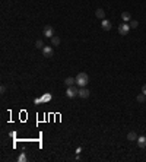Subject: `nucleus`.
<instances>
[{
	"label": "nucleus",
	"mask_w": 146,
	"mask_h": 162,
	"mask_svg": "<svg viewBox=\"0 0 146 162\" xmlns=\"http://www.w3.org/2000/svg\"><path fill=\"white\" fill-rule=\"evenodd\" d=\"M88 83H89V76H88L85 72H82V73H79V75L76 76V85H78L79 88H85Z\"/></svg>",
	"instance_id": "obj_1"
},
{
	"label": "nucleus",
	"mask_w": 146,
	"mask_h": 162,
	"mask_svg": "<svg viewBox=\"0 0 146 162\" xmlns=\"http://www.w3.org/2000/svg\"><path fill=\"white\" fill-rule=\"evenodd\" d=\"M78 95H79V89H78L75 85H73V86H67V89H66V96H67V98L72 99V98H76Z\"/></svg>",
	"instance_id": "obj_2"
},
{
	"label": "nucleus",
	"mask_w": 146,
	"mask_h": 162,
	"mask_svg": "<svg viewBox=\"0 0 146 162\" xmlns=\"http://www.w3.org/2000/svg\"><path fill=\"white\" fill-rule=\"evenodd\" d=\"M130 29H131L130 25H129L127 22H124V24H121V25L118 27V34H120V35H127Z\"/></svg>",
	"instance_id": "obj_3"
},
{
	"label": "nucleus",
	"mask_w": 146,
	"mask_h": 162,
	"mask_svg": "<svg viewBox=\"0 0 146 162\" xmlns=\"http://www.w3.org/2000/svg\"><path fill=\"white\" fill-rule=\"evenodd\" d=\"M89 95H91V92H89V89H86V86L85 88H79V98H82V99H86V98H89Z\"/></svg>",
	"instance_id": "obj_4"
},
{
	"label": "nucleus",
	"mask_w": 146,
	"mask_h": 162,
	"mask_svg": "<svg viewBox=\"0 0 146 162\" xmlns=\"http://www.w3.org/2000/svg\"><path fill=\"white\" fill-rule=\"evenodd\" d=\"M41 51H43V56H44V57H48V59L53 57V53H54V51H53V47H48V45H44V48H43Z\"/></svg>",
	"instance_id": "obj_5"
},
{
	"label": "nucleus",
	"mask_w": 146,
	"mask_h": 162,
	"mask_svg": "<svg viewBox=\"0 0 146 162\" xmlns=\"http://www.w3.org/2000/svg\"><path fill=\"white\" fill-rule=\"evenodd\" d=\"M44 37H47V38L54 37V29H53V27H51V25H47V27L44 28Z\"/></svg>",
	"instance_id": "obj_6"
},
{
	"label": "nucleus",
	"mask_w": 146,
	"mask_h": 162,
	"mask_svg": "<svg viewBox=\"0 0 146 162\" xmlns=\"http://www.w3.org/2000/svg\"><path fill=\"white\" fill-rule=\"evenodd\" d=\"M111 27H112V25H111V22H110L108 19H102V21H101V28H102L104 31H110Z\"/></svg>",
	"instance_id": "obj_7"
},
{
	"label": "nucleus",
	"mask_w": 146,
	"mask_h": 162,
	"mask_svg": "<svg viewBox=\"0 0 146 162\" xmlns=\"http://www.w3.org/2000/svg\"><path fill=\"white\" fill-rule=\"evenodd\" d=\"M136 142H137V146H139L140 149H145V147H146V137H145V136H139Z\"/></svg>",
	"instance_id": "obj_8"
},
{
	"label": "nucleus",
	"mask_w": 146,
	"mask_h": 162,
	"mask_svg": "<svg viewBox=\"0 0 146 162\" xmlns=\"http://www.w3.org/2000/svg\"><path fill=\"white\" fill-rule=\"evenodd\" d=\"M95 16L98 18V19H105V12H104V9H96L95 10Z\"/></svg>",
	"instance_id": "obj_9"
},
{
	"label": "nucleus",
	"mask_w": 146,
	"mask_h": 162,
	"mask_svg": "<svg viewBox=\"0 0 146 162\" xmlns=\"http://www.w3.org/2000/svg\"><path fill=\"white\" fill-rule=\"evenodd\" d=\"M137 137H139V136H137L134 131H129V133H127V140H130V142H136Z\"/></svg>",
	"instance_id": "obj_10"
},
{
	"label": "nucleus",
	"mask_w": 146,
	"mask_h": 162,
	"mask_svg": "<svg viewBox=\"0 0 146 162\" xmlns=\"http://www.w3.org/2000/svg\"><path fill=\"white\" fill-rule=\"evenodd\" d=\"M121 19H123L124 22L131 21V15H130V12H123V13H121Z\"/></svg>",
	"instance_id": "obj_11"
},
{
	"label": "nucleus",
	"mask_w": 146,
	"mask_h": 162,
	"mask_svg": "<svg viewBox=\"0 0 146 162\" xmlns=\"http://www.w3.org/2000/svg\"><path fill=\"white\" fill-rule=\"evenodd\" d=\"M64 83H66V86H73L76 83V78H67L64 80Z\"/></svg>",
	"instance_id": "obj_12"
},
{
	"label": "nucleus",
	"mask_w": 146,
	"mask_h": 162,
	"mask_svg": "<svg viewBox=\"0 0 146 162\" xmlns=\"http://www.w3.org/2000/svg\"><path fill=\"white\" fill-rule=\"evenodd\" d=\"M51 44H53L54 47H59V45H60V38H59L57 35L51 37Z\"/></svg>",
	"instance_id": "obj_13"
},
{
	"label": "nucleus",
	"mask_w": 146,
	"mask_h": 162,
	"mask_svg": "<svg viewBox=\"0 0 146 162\" xmlns=\"http://www.w3.org/2000/svg\"><path fill=\"white\" fill-rule=\"evenodd\" d=\"M18 161H19V162H27V153H25V152H21V155L18 156Z\"/></svg>",
	"instance_id": "obj_14"
},
{
	"label": "nucleus",
	"mask_w": 146,
	"mask_h": 162,
	"mask_svg": "<svg viewBox=\"0 0 146 162\" xmlns=\"http://www.w3.org/2000/svg\"><path fill=\"white\" fill-rule=\"evenodd\" d=\"M137 102H146V95L145 94H139L137 95Z\"/></svg>",
	"instance_id": "obj_15"
},
{
	"label": "nucleus",
	"mask_w": 146,
	"mask_h": 162,
	"mask_svg": "<svg viewBox=\"0 0 146 162\" xmlns=\"http://www.w3.org/2000/svg\"><path fill=\"white\" fill-rule=\"evenodd\" d=\"M35 47H37V48H40V50H43V48H44V44H43V41H41V40H37V43H35Z\"/></svg>",
	"instance_id": "obj_16"
},
{
	"label": "nucleus",
	"mask_w": 146,
	"mask_h": 162,
	"mask_svg": "<svg viewBox=\"0 0 146 162\" xmlns=\"http://www.w3.org/2000/svg\"><path fill=\"white\" fill-rule=\"evenodd\" d=\"M137 25H139V22H137V21H130V28H131V29H136V28H137Z\"/></svg>",
	"instance_id": "obj_17"
},
{
	"label": "nucleus",
	"mask_w": 146,
	"mask_h": 162,
	"mask_svg": "<svg viewBox=\"0 0 146 162\" xmlns=\"http://www.w3.org/2000/svg\"><path fill=\"white\" fill-rule=\"evenodd\" d=\"M0 92H2V94L6 92V86H5V85H2V88H0Z\"/></svg>",
	"instance_id": "obj_18"
},
{
	"label": "nucleus",
	"mask_w": 146,
	"mask_h": 162,
	"mask_svg": "<svg viewBox=\"0 0 146 162\" xmlns=\"http://www.w3.org/2000/svg\"><path fill=\"white\" fill-rule=\"evenodd\" d=\"M142 94H145V95H146V85H143V86H142Z\"/></svg>",
	"instance_id": "obj_19"
}]
</instances>
